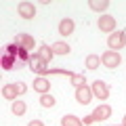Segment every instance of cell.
Segmentation results:
<instances>
[{
	"label": "cell",
	"instance_id": "1",
	"mask_svg": "<svg viewBox=\"0 0 126 126\" xmlns=\"http://www.w3.org/2000/svg\"><path fill=\"white\" fill-rule=\"evenodd\" d=\"M32 55L27 53L25 48H21V46H17L13 42V44L4 46L2 48V69H9V72H13V69H21L25 67V63H30Z\"/></svg>",
	"mask_w": 126,
	"mask_h": 126
},
{
	"label": "cell",
	"instance_id": "2",
	"mask_svg": "<svg viewBox=\"0 0 126 126\" xmlns=\"http://www.w3.org/2000/svg\"><path fill=\"white\" fill-rule=\"evenodd\" d=\"M111 116V109H109V105H99V107L94 109L90 116H86L84 120V124H93V122H97V120H107V118Z\"/></svg>",
	"mask_w": 126,
	"mask_h": 126
},
{
	"label": "cell",
	"instance_id": "3",
	"mask_svg": "<svg viewBox=\"0 0 126 126\" xmlns=\"http://www.w3.org/2000/svg\"><path fill=\"white\" fill-rule=\"evenodd\" d=\"M30 67H32V72H34V74H40V76H46V72H48V69H46V61H44V59H42L38 53L32 55Z\"/></svg>",
	"mask_w": 126,
	"mask_h": 126
},
{
	"label": "cell",
	"instance_id": "4",
	"mask_svg": "<svg viewBox=\"0 0 126 126\" xmlns=\"http://www.w3.org/2000/svg\"><path fill=\"white\" fill-rule=\"evenodd\" d=\"M122 46H126V32H113L111 36H109V48L111 50H118L122 48Z\"/></svg>",
	"mask_w": 126,
	"mask_h": 126
},
{
	"label": "cell",
	"instance_id": "5",
	"mask_svg": "<svg viewBox=\"0 0 126 126\" xmlns=\"http://www.w3.org/2000/svg\"><path fill=\"white\" fill-rule=\"evenodd\" d=\"M101 59H103V65H105V67H109V69L118 67V65H120V61H122V57L116 53V50H107Z\"/></svg>",
	"mask_w": 126,
	"mask_h": 126
},
{
	"label": "cell",
	"instance_id": "6",
	"mask_svg": "<svg viewBox=\"0 0 126 126\" xmlns=\"http://www.w3.org/2000/svg\"><path fill=\"white\" fill-rule=\"evenodd\" d=\"M15 44L21 46V48H25V50H32L36 46V42H34V38H32L30 34H17V36H15Z\"/></svg>",
	"mask_w": 126,
	"mask_h": 126
},
{
	"label": "cell",
	"instance_id": "7",
	"mask_svg": "<svg viewBox=\"0 0 126 126\" xmlns=\"http://www.w3.org/2000/svg\"><path fill=\"white\" fill-rule=\"evenodd\" d=\"M90 99H93V88H88V86H80V88L76 90V101L80 105L90 103Z\"/></svg>",
	"mask_w": 126,
	"mask_h": 126
},
{
	"label": "cell",
	"instance_id": "8",
	"mask_svg": "<svg viewBox=\"0 0 126 126\" xmlns=\"http://www.w3.org/2000/svg\"><path fill=\"white\" fill-rule=\"evenodd\" d=\"M93 94H94V97H99V99H107V97H109L107 84H105V82H101V80L93 82Z\"/></svg>",
	"mask_w": 126,
	"mask_h": 126
},
{
	"label": "cell",
	"instance_id": "9",
	"mask_svg": "<svg viewBox=\"0 0 126 126\" xmlns=\"http://www.w3.org/2000/svg\"><path fill=\"white\" fill-rule=\"evenodd\" d=\"M19 15H21L23 19H34L36 17V9H34L32 2H21V4H19Z\"/></svg>",
	"mask_w": 126,
	"mask_h": 126
},
{
	"label": "cell",
	"instance_id": "10",
	"mask_svg": "<svg viewBox=\"0 0 126 126\" xmlns=\"http://www.w3.org/2000/svg\"><path fill=\"white\" fill-rule=\"evenodd\" d=\"M113 27H116V19H113L111 15H103V17H99V30L101 32H111Z\"/></svg>",
	"mask_w": 126,
	"mask_h": 126
},
{
	"label": "cell",
	"instance_id": "11",
	"mask_svg": "<svg viewBox=\"0 0 126 126\" xmlns=\"http://www.w3.org/2000/svg\"><path fill=\"white\" fill-rule=\"evenodd\" d=\"M74 32V21L72 19H61V23H59V34L61 36H69Z\"/></svg>",
	"mask_w": 126,
	"mask_h": 126
},
{
	"label": "cell",
	"instance_id": "12",
	"mask_svg": "<svg viewBox=\"0 0 126 126\" xmlns=\"http://www.w3.org/2000/svg\"><path fill=\"white\" fill-rule=\"evenodd\" d=\"M2 97H4V99H17V97H19L17 84H6L4 88H2Z\"/></svg>",
	"mask_w": 126,
	"mask_h": 126
},
{
	"label": "cell",
	"instance_id": "13",
	"mask_svg": "<svg viewBox=\"0 0 126 126\" xmlns=\"http://www.w3.org/2000/svg\"><path fill=\"white\" fill-rule=\"evenodd\" d=\"M34 88H36L38 93L46 94V93H48V88H50V84H48L46 78H36V80H34Z\"/></svg>",
	"mask_w": 126,
	"mask_h": 126
},
{
	"label": "cell",
	"instance_id": "14",
	"mask_svg": "<svg viewBox=\"0 0 126 126\" xmlns=\"http://www.w3.org/2000/svg\"><path fill=\"white\" fill-rule=\"evenodd\" d=\"M50 48H53V55H67L69 53V44H65V42H55Z\"/></svg>",
	"mask_w": 126,
	"mask_h": 126
},
{
	"label": "cell",
	"instance_id": "15",
	"mask_svg": "<svg viewBox=\"0 0 126 126\" xmlns=\"http://www.w3.org/2000/svg\"><path fill=\"white\" fill-rule=\"evenodd\" d=\"M38 55H40V57L44 59L46 63H48V61H53V48H50V46H44V44H42L40 48H38Z\"/></svg>",
	"mask_w": 126,
	"mask_h": 126
},
{
	"label": "cell",
	"instance_id": "16",
	"mask_svg": "<svg viewBox=\"0 0 126 126\" xmlns=\"http://www.w3.org/2000/svg\"><path fill=\"white\" fill-rule=\"evenodd\" d=\"M88 6H90L93 11H105V9L109 6V2H107V0H90Z\"/></svg>",
	"mask_w": 126,
	"mask_h": 126
},
{
	"label": "cell",
	"instance_id": "17",
	"mask_svg": "<svg viewBox=\"0 0 126 126\" xmlns=\"http://www.w3.org/2000/svg\"><path fill=\"white\" fill-rule=\"evenodd\" d=\"M61 126H82V120H78L76 116H65L61 120Z\"/></svg>",
	"mask_w": 126,
	"mask_h": 126
},
{
	"label": "cell",
	"instance_id": "18",
	"mask_svg": "<svg viewBox=\"0 0 126 126\" xmlns=\"http://www.w3.org/2000/svg\"><path fill=\"white\" fill-rule=\"evenodd\" d=\"M25 111H27V105L23 103V101H15L13 103V113L15 116H23Z\"/></svg>",
	"mask_w": 126,
	"mask_h": 126
},
{
	"label": "cell",
	"instance_id": "19",
	"mask_svg": "<svg viewBox=\"0 0 126 126\" xmlns=\"http://www.w3.org/2000/svg\"><path fill=\"white\" fill-rule=\"evenodd\" d=\"M69 80H72V84L76 86V88H80V86H86V78L82 76V74H74Z\"/></svg>",
	"mask_w": 126,
	"mask_h": 126
},
{
	"label": "cell",
	"instance_id": "20",
	"mask_svg": "<svg viewBox=\"0 0 126 126\" xmlns=\"http://www.w3.org/2000/svg\"><path fill=\"white\" fill-rule=\"evenodd\" d=\"M40 105L42 107H53L55 105V97L53 94H42L40 97Z\"/></svg>",
	"mask_w": 126,
	"mask_h": 126
},
{
	"label": "cell",
	"instance_id": "21",
	"mask_svg": "<svg viewBox=\"0 0 126 126\" xmlns=\"http://www.w3.org/2000/svg\"><path fill=\"white\" fill-rule=\"evenodd\" d=\"M97 65H99V57H94V55H90V57L86 59V67H88V69H94Z\"/></svg>",
	"mask_w": 126,
	"mask_h": 126
},
{
	"label": "cell",
	"instance_id": "22",
	"mask_svg": "<svg viewBox=\"0 0 126 126\" xmlns=\"http://www.w3.org/2000/svg\"><path fill=\"white\" fill-rule=\"evenodd\" d=\"M30 126H44V124H42L40 120H32V122H30Z\"/></svg>",
	"mask_w": 126,
	"mask_h": 126
},
{
	"label": "cell",
	"instance_id": "23",
	"mask_svg": "<svg viewBox=\"0 0 126 126\" xmlns=\"http://www.w3.org/2000/svg\"><path fill=\"white\" fill-rule=\"evenodd\" d=\"M124 126H126V116H124Z\"/></svg>",
	"mask_w": 126,
	"mask_h": 126
}]
</instances>
